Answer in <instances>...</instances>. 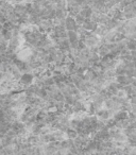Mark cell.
I'll return each mask as SVG.
<instances>
[{
  "mask_svg": "<svg viewBox=\"0 0 136 155\" xmlns=\"http://www.w3.org/2000/svg\"><path fill=\"white\" fill-rule=\"evenodd\" d=\"M66 135L69 139H75V138H77V136H78V132H77L76 130L67 129L66 130Z\"/></svg>",
  "mask_w": 136,
  "mask_h": 155,
  "instance_id": "obj_5",
  "label": "cell"
},
{
  "mask_svg": "<svg viewBox=\"0 0 136 155\" xmlns=\"http://www.w3.org/2000/svg\"><path fill=\"white\" fill-rule=\"evenodd\" d=\"M32 80H33V77L31 74H29V73H26V74H24L22 77V84H26V85L30 84V83L32 82Z\"/></svg>",
  "mask_w": 136,
  "mask_h": 155,
  "instance_id": "obj_4",
  "label": "cell"
},
{
  "mask_svg": "<svg viewBox=\"0 0 136 155\" xmlns=\"http://www.w3.org/2000/svg\"><path fill=\"white\" fill-rule=\"evenodd\" d=\"M66 28L68 29V31L77 30V21L75 19H72L71 17L67 18L66 19Z\"/></svg>",
  "mask_w": 136,
  "mask_h": 155,
  "instance_id": "obj_1",
  "label": "cell"
},
{
  "mask_svg": "<svg viewBox=\"0 0 136 155\" xmlns=\"http://www.w3.org/2000/svg\"><path fill=\"white\" fill-rule=\"evenodd\" d=\"M97 114L102 120H108V119L111 118V112L108 110H99L97 112Z\"/></svg>",
  "mask_w": 136,
  "mask_h": 155,
  "instance_id": "obj_2",
  "label": "cell"
},
{
  "mask_svg": "<svg viewBox=\"0 0 136 155\" xmlns=\"http://www.w3.org/2000/svg\"><path fill=\"white\" fill-rule=\"evenodd\" d=\"M128 117H129V114L127 112H118L117 114H115L114 119L118 122V121H123L127 120Z\"/></svg>",
  "mask_w": 136,
  "mask_h": 155,
  "instance_id": "obj_3",
  "label": "cell"
}]
</instances>
